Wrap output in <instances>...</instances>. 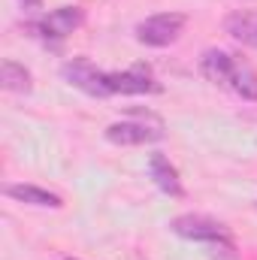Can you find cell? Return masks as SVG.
Instances as JSON below:
<instances>
[{
  "instance_id": "cell-1",
  "label": "cell",
  "mask_w": 257,
  "mask_h": 260,
  "mask_svg": "<svg viewBox=\"0 0 257 260\" xmlns=\"http://www.w3.org/2000/svg\"><path fill=\"white\" fill-rule=\"evenodd\" d=\"M182 27H185V15L182 12H160V15H151V18L136 24V40L145 43V46L160 49V46L176 43Z\"/></svg>"
},
{
  "instance_id": "cell-2",
  "label": "cell",
  "mask_w": 257,
  "mask_h": 260,
  "mask_svg": "<svg viewBox=\"0 0 257 260\" xmlns=\"http://www.w3.org/2000/svg\"><path fill=\"white\" fill-rule=\"evenodd\" d=\"M170 230L182 239H194V242H230V233L221 221H212L206 215H182L173 218Z\"/></svg>"
},
{
  "instance_id": "cell-3",
  "label": "cell",
  "mask_w": 257,
  "mask_h": 260,
  "mask_svg": "<svg viewBox=\"0 0 257 260\" xmlns=\"http://www.w3.org/2000/svg\"><path fill=\"white\" fill-rule=\"evenodd\" d=\"M61 76L73 88L91 94V97H109V85H106V73L97 70L88 58H73L61 67Z\"/></svg>"
},
{
  "instance_id": "cell-4",
  "label": "cell",
  "mask_w": 257,
  "mask_h": 260,
  "mask_svg": "<svg viewBox=\"0 0 257 260\" xmlns=\"http://www.w3.org/2000/svg\"><path fill=\"white\" fill-rule=\"evenodd\" d=\"M82 21H85V12H82L79 6H61V9H52L49 15L37 18V21L30 24V30H34L37 37H43V40H64V37H70Z\"/></svg>"
},
{
  "instance_id": "cell-5",
  "label": "cell",
  "mask_w": 257,
  "mask_h": 260,
  "mask_svg": "<svg viewBox=\"0 0 257 260\" xmlns=\"http://www.w3.org/2000/svg\"><path fill=\"white\" fill-rule=\"evenodd\" d=\"M106 85H109V94H157L160 91L148 64H133L124 73H106Z\"/></svg>"
},
{
  "instance_id": "cell-6",
  "label": "cell",
  "mask_w": 257,
  "mask_h": 260,
  "mask_svg": "<svg viewBox=\"0 0 257 260\" xmlns=\"http://www.w3.org/2000/svg\"><path fill=\"white\" fill-rule=\"evenodd\" d=\"M106 139L112 145H145V142L164 139V130L151 127L145 121H118V124L106 127Z\"/></svg>"
},
{
  "instance_id": "cell-7",
  "label": "cell",
  "mask_w": 257,
  "mask_h": 260,
  "mask_svg": "<svg viewBox=\"0 0 257 260\" xmlns=\"http://www.w3.org/2000/svg\"><path fill=\"white\" fill-rule=\"evenodd\" d=\"M148 173H151L154 185H157L164 194H170V197H182V194H185L182 179H179V170L170 164V157H167V154L151 151V157H148Z\"/></svg>"
},
{
  "instance_id": "cell-8",
  "label": "cell",
  "mask_w": 257,
  "mask_h": 260,
  "mask_svg": "<svg viewBox=\"0 0 257 260\" xmlns=\"http://www.w3.org/2000/svg\"><path fill=\"white\" fill-rule=\"evenodd\" d=\"M3 194L18 200V203H30V206H43V209H61V197L46 191V188H37V185H6Z\"/></svg>"
},
{
  "instance_id": "cell-9",
  "label": "cell",
  "mask_w": 257,
  "mask_h": 260,
  "mask_svg": "<svg viewBox=\"0 0 257 260\" xmlns=\"http://www.w3.org/2000/svg\"><path fill=\"white\" fill-rule=\"evenodd\" d=\"M224 30L236 43L257 49V12H230L224 21Z\"/></svg>"
},
{
  "instance_id": "cell-10",
  "label": "cell",
  "mask_w": 257,
  "mask_h": 260,
  "mask_svg": "<svg viewBox=\"0 0 257 260\" xmlns=\"http://www.w3.org/2000/svg\"><path fill=\"white\" fill-rule=\"evenodd\" d=\"M230 70H233V55H227V52H221V49H209V52H203V58H200V73H203L209 82L227 85Z\"/></svg>"
},
{
  "instance_id": "cell-11",
  "label": "cell",
  "mask_w": 257,
  "mask_h": 260,
  "mask_svg": "<svg viewBox=\"0 0 257 260\" xmlns=\"http://www.w3.org/2000/svg\"><path fill=\"white\" fill-rule=\"evenodd\" d=\"M227 85H230L239 97H245V100H257V73H254V67L251 64L233 58V70H230Z\"/></svg>"
},
{
  "instance_id": "cell-12",
  "label": "cell",
  "mask_w": 257,
  "mask_h": 260,
  "mask_svg": "<svg viewBox=\"0 0 257 260\" xmlns=\"http://www.w3.org/2000/svg\"><path fill=\"white\" fill-rule=\"evenodd\" d=\"M0 82L6 91H15V94H27L30 91V73L15 61H3L0 64Z\"/></svg>"
},
{
  "instance_id": "cell-13",
  "label": "cell",
  "mask_w": 257,
  "mask_h": 260,
  "mask_svg": "<svg viewBox=\"0 0 257 260\" xmlns=\"http://www.w3.org/2000/svg\"><path fill=\"white\" fill-rule=\"evenodd\" d=\"M18 3H21L24 9H30V12H34V9H43V0H18Z\"/></svg>"
},
{
  "instance_id": "cell-14",
  "label": "cell",
  "mask_w": 257,
  "mask_h": 260,
  "mask_svg": "<svg viewBox=\"0 0 257 260\" xmlns=\"http://www.w3.org/2000/svg\"><path fill=\"white\" fill-rule=\"evenodd\" d=\"M67 260H73V257H67Z\"/></svg>"
}]
</instances>
